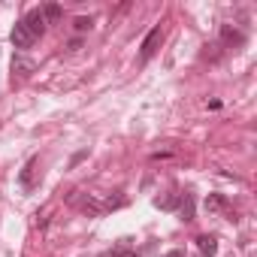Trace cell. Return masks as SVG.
I'll list each match as a JSON object with an SVG mask.
<instances>
[{
  "mask_svg": "<svg viewBox=\"0 0 257 257\" xmlns=\"http://www.w3.org/2000/svg\"><path fill=\"white\" fill-rule=\"evenodd\" d=\"M161 43H164V31H161V28H152V31H149V37H146V40H143V46H140V61H152V58L158 55Z\"/></svg>",
  "mask_w": 257,
  "mask_h": 257,
  "instance_id": "1",
  "label": "cell"
},
{
  "mask_svg": "<svg viewBox=\"0 0 257 257\" xmlns=\"http://www.w3.org/2000/svg\"><path fill=\"white\" fill-rule=\"evenodd\" d=\"M10 40H13V46H16V49H22V52H25V49H31V46L37 43V40H34V34L25 28V22H16V28H13V34H10Z\"/></svg>",
  "mask_w": 257,
  "mask_h": 257,
  "instance_id": "2",
  "label": "cell"
},
{
  "mask_svg": "<svg viewBox=\"0 0 257 257\" xmlns=\"http://www.w3.org/2000/svg\"><path fill=\"white\" fill-rule=\"evenodd\" d=\"M22 22H25V28L34 34V40H37V37H43V31H46V19H43V10H31V13H28Z\"/></svg>",
  "mask_w": 257,
  "mask_h": 257,
  "instance_id": "3",
  "label": "cell"
},
{
  "mask_svg": "<svg viewBox=\"0 0 257 257\" xmlns=\"http://www.w3.org/2000/svg\"><path fill=\"white\" fill-rule=\"evenodd\" d=\"M221 40H224L227 46H242V43H245V34L236 31V28H230V25H224V28H221Z\"/></svg>",
  "mask_w": 257,
  "mask_h": 257,
  "instance_id": "4",
  "label": "cell"
},
{
  "mask_svg": "<svg viewBox=\"0 0 257 257\" xmlns=\"http://www.w3.org/2000/svg\"><path fill=\"white\" fill-rule=\"evenodd\" d=\"M34 167H37V158H31L28 164H25V170H22V176H19V182H22V188H34Z\"/></svg>",
  "mask_w": 257,
  "mask_h": 257,
  "instance_id": "5",
  "label": "cell"
},
{
  "mask_svg": "<svg viewBox=\"0 0 257 257\" xmlns=\"http://www.w3.org/2000/svg\"><path fill=\"white\" fill-rule=\"evenodd\" d=\"M13 73H19V76H31V73H34V64H31L28 58L16 55V58H13Z\"/></svg>",
  "mask_w": 257,
  "mask_h": 257,
  "instance_id": "6",
  "label": "cell"
},
{
  "mask_svg": "<svg viewBox=\"0 0 257 257\" xmlns=\"http://www.w3.org/2000/svg\"><path fill=\"white\" fill-rule=\"evenodd\" d=\"M197 248L212 257V254L218 251V242H215V236H197Z\"/></svg>",
  "mask_w": 257,
  "mask_h": 257,
  "instance_id": "7",
  "label": "cell"
},
{
  "mask_svg": "<svg viewBox=\"0 0 257 257\" xmlns=\"http://www.w3.org/2000/svg\"><path fill=\"white\" fill-rule=\"evenodd\" d=\"M61 13H64V10H61V4H46V7H43V19H46V22H52V25L61 19Z\"/></svg>",
  "mask_w": 257,
  "mask_h": 257,
  "instance_id": "8",
  "label": "cell"
},
{
  "mask_svg": "<svg viewBox=\"0 0 257 257\" xmlns=\"http://www.w3.org/2000/svg\"><path fill=\"white\" fill-rule=\"evenodd\" d=\"M182 203V194H173V197H158L155 200V206H161V209H176Z\"/></svg>",
  "mask_w": 257,
  "mask_h": 257,
  "instance_id": "9",
  "label": "cell"
},
{
  "mask_svg": "<svg viewBox=\"0 0 257 257\" xmlns=\"http://www.w3.org/2000/svg\"><path fill=\"white\" fill-rule=\"evenodd\" d=\"M182 215H185V221L194 218V194H182Z\"/></svg>",
  "mask_w": 257,
  "mask_h": 257,
  "instance_id": "10",
  "label": "cell"
},
{
  "mask_svg": "<svg viewBox=\"0 0 257 257\" xmlns=\"http://www.w3.org/2000/svg\"><path fill=\"white\" fill-rule=\"evenodd\" d=\"M224 206H227V200H224L221 194H212V197L206 200V209H209V212H218V209H224Z\"/></svg>",
  "mask_w": 257,
  "mask_h": 257,
  "instance_id": "11",
  "label": "cell"
},
{
  "mask_svg": "<svg viewBox=\"0 0 257 257\" xmlns=\"http://www.w3.org/2000/svg\"><path fill=\"white\" fill-rule=\"evenodd\" d=\"M73 28H76L79 34H82V31H91V19H76V25H73Z\"/></svg>",
  "mask_w": 257,
  "mask_h": 257,
  "instance_id": "12",
  "label": "cell"
},
{
  "mask_svg": "<svg viewBox=\"0 0 257 257\" xmlns=\"http://www.w3.org/2000/svg\"><path fill=\"white\" fill-rule=\"evenodd\" d=\"M112 257H140V254H137V251H131V248H118Z\"/></svg>",
  "mask_w": 257,
  "mask_h": 257,
  "instance_id": "13",
  "label": "cell"
},
{
  "mask_svg": "<svg viewBox=\"0 0 257 257\" xmlns=\"http://www.w3.org/2000/svg\"><path fill=\"white\" fill-rule=\"evenodd\" d=\"M167 257H185V251H170Z\"/></svg>",
  "mask_w": 257,
  "mask_h": 257,
  "instance_id": "14",
  "label": "cell"
}]
</instances>
